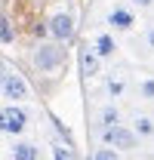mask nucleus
Segmentation results:
<instances>
[{"mask_svg": "<svg viewBox=\"0 0 154 160\" xmlns=\"http://www.w3.org/2000/svg\"><path fill=\"white\" fill-rule=\"evenodd\" d=\"M65 46L62 43H53V40H43V43H37L34 46V52H31V65L37 68V71H43V74H53V71H59L62 65H65Z\"/></svg>", "mask_w": 154, "mask_h": 160, "instance_id": "nucleus-1", "label": "nucleus"}, {"mask_svg": "<svg viewBox=\"0 0 154 160\" xmlns=\"http://www.w3.org/2000/svg\"><path fill=\"white\" fill-rule=\"evenodd\" d=\"M31 126V114L25 105H0V136L19 139Z\"/></svg>", "mask_w": 154, "mask_h": 160, "instance_id": "nucleus-2", "label": "nucleus"}, {"mask_svg": "<svg viewBox=\"0 0 154 160\" xmlns=\"http://www.w3.org/2000/svg\"><path fill=\"white\" fill-rule=\"evenodd\" d=\"M0 99H6V105H22V102L31 99V86H28V80L16 74V71H9V68H3L0 71Z\"/></svg>", "mask_w": 154, "mask_h": 160, "instance_id": "nucleus-3", "label": "nucleus"}, {"mask_svg": "<svg viewBox=\"0 0 154 160\" xmlns=\"http://www.w3.org/2000/svg\"><path fill=\"white\" fill-rule=\"evenodd\" d=\"M46 34H49V40L53 43H71L77 34V22H74V12L71 9H56L53 16H49V22H46Z\"/></svg>", "mask_w": 154, "mask_h": 160, "instance_id": "nucleus-4", "label": "nucleus"}, {"mask_svg": "<svg viewBox=\"0 0 154 160\" xmlns=\"http://www.w3.org/2000/svg\"><path fill=\"white\" fill-rule=\"evenodd\" d=\"M99 139H102L105 148H114L117 154L139 148V139H136V132L126 126V123H120V126H114V129H99Z\"/></svg>", "mask_w": 154, "mask_h": 160, "instance_id": "nucleus-5", "label": "nucleus"}, {"mask_svg": "<svg viewBox=\"0 0 154 160\" xmlns=\"http://www.w3.org/2000/svg\"><path fill=\"white\" fill-rule=\"evenodd\" d=\"M105 25L117 31V34H126V31H133L136 25V12L133 6H126V3H114L111 9H108V16H105Z\"/></svg>", "mask_w": 154, "mask_h": 160, "instance_id": "nucleus-6", "label": "nucleus"}, {"mask_svg": "<svg viewBox=\"0 0 154 160\" xmlns=\"http://www.w3.org/2000/svg\"><path fill=\"white\" fill-rule=\"evenodd\" d=\"M90 49L96 52L99 62H108V59H114V56H117V40H114L111 31H99L96 37H93V43H90Z\"/></svg>", "mask_w": 154, "mask_h": 160, "instance_id": "nucleus-7", "label": "nucleus"}, {"mask_svg": "<svg viewBox=\"0 0 154 160\" xmlns=\"http://www.w3.org/2000/svg\"><path fill=\"white\" fill-rule=\"evenodd\" d=\"M77 65H80V77L83 80H93V77L102 74V62L96 59V52L90 46H80L77 49Z\"/></svg>", "mask_w": 154, "mask_h": 160, "instance_id": "nucleus-8", "label": "nucleus"}, {"mask_svg": "<svg viewBox=\"0 0 154 160\" xmlns=\"http://www.w3.org/2000/svg\"><path fill=\"white\" fill-rule=\"evenodd\" d=\"M9 157L13 160H40V148L28 139H16L9 145Z\"/></svg>", "mask_w": 154, "mask_h": 160, "instance_id": "nucleus-9", "label": "nucleus"}, {"mask_svg": "<svg viewBox=\"0 0 154 160\" xmlns=\"http://www.w3.org/2000/svg\"><path fill=\"white\" fill-rule=\"evenodd\" d=\"M130 129L136 132V139H154V117H148V114H136L133 123H130Z\"/></svg>", "mask_w": 154, "mask_h": 160, "instance_id": "nucleus-10", "label": "nucleus"}, {"mask_svg": "<svg viewBox=\"0 0 154 160\" xmlns=\"http://www.w3.org/2000/svg\"><path fill=\"white\" fill-rule=\"evenodd\" d=\"M120 126V111L117 105H102L99 108V129H114Z\"/></svg>", "mask_w": 154, "mask_h": 160, "instance_id": "nucleus-11", "label": "nucleus"}, {"mask_svg": "<svg viewBox=\"0 0 154 160\" xmlns=\"http://www.w3.org/2000/svg\"><path fill=\"white\" fill-rule=\"evenodd\" d=\"M49 151H53V160H80V157H77V151L68 145V142H53Z\"/></svg>", "mask_w": 154, "mask_h": 160, "instance_id": "nucleus-12", "label": "nucleus"}, {"mask_svg": "<svg viewBox=\"0 0 154 160\" xmlns=\"http://www.w3.org/2000/svg\"><path fill=\"white\" fill-rule=\"evenodd\" d=\"M123 89H126V83H123V77H105V92L111 96V99H120L123 96Z\"/></svg>", "mask_w": 154, "mask_h": 160, "instance_id": "nucleus-13", "label": "nucleus"}, {"mask_svg": "<svg viewBox=\"0 0 154 160\" xmlns=\"http://www.w3.org/2000/svg\"><path fill=\"white\" fill-rule=\"evenodd\" d=\"M139 99H145V102H154V77H151V74L139 80Z\"/></svg>", "mask_w": 154, "mask_h": 160, "instance_id": "nucleus-14", "label": "nucleus"}, {"mask_svg": "<svg viewBox=\"0 0 154 160\" xmlns=\"http://www.w3.org/2000/svg\"><path fill=\"white\" fill-rule=\"evenodd\" d=\"M13 40H16V28H13V22L0 16V43H6V46H9Z\"/></svg>", "mask_w": 154, "mask_h": 160, "instance_id": "nucleus-15", "label": "nucleus"}, {"mask_svg": "<svg viewBox=\"0 0 154 160\" xmlns=\"http://www.w3.org/2000/svg\"><path fill=\"white\" fill-rule=\"evenodd\" d=\"M90 160H120V154H117L114 148H105V145H102V148L93 151V157H90Z\"/></svg>", "mask_w": 154, "mask_h": 160, "instance_id": "nucleus-16", "label": "nucleus"}, {"mask_svg": "<svg viewBox=\"0 0 154 160\" xmlns=\"http://www.w3.org/2000/svg\"><path fill=\"white\" fill-rule=\"evenodd\" d=\"M145 43H148V49L154 52V22L148 25V28H145Z\"/></svg>", "mask_w": 154, "mask_h": 160, "instance_id": "nucleus-17", "label": "nucleus"}, {"mask_svg": "<svg viewBox=\"0 0 154 160\" xmlns=\"http://www.w3.org/2000/svg\"><path fill=\"white\" fill-rule=\"evenodd\" d=\"M130 3H133L136 9H151L154 6V0H130Z\"/></svg>", "mask_w": 154, "mask_h": 160, "instance_id": "nucleus-18", "label": "nucleus"}, {"mask_svg": "<svg viewBox=\"0 0 154 160\" xmlns=\"http://www.w3.org/2000/svg\"><path fill=\"white\" fill-rule=\"evenodd\" d=\"M0 6H3V0H0Z\"/></svg>", "mask_w": 154, "mask_h": 160, "instance_id": "nucleus-19", "label": "nucleus"}]
</instances>
